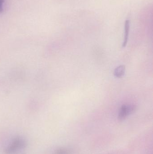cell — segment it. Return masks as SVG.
<instances>
[{
    "label": "cell",
    "instance_id": "277c9868",
    "mask_svg": "<svg viewBox=\"0 0 153 154\" xmlns=\"http://www.w3.org/2000/svg\"><path fill=\"white\" fill-rule=\"evenodd\" d=\"M125 66L124 65H121L116 68L114 71V76L116 78H122L125 75Z\"/></svg>",
    "mask_w": 153,
    "mask_h": 154
},
{
    "label": "cell",
    "instance_id": "3957f363",
    "mask_svg": "<svg viewBox=\"0 0 153 154\" xmlns=\"http://www.w3.org/2000/svg\"><path fill=\"white\" fill-rule=\"evenodd\" d=\"M129 30H130V21L128 20L125 21V37H124V42L122 47L125 48L127 44L128 41V35H129Z\"/></svg>",
    "mask_w": 153,
    "mask_h": 154
},
{
    "label": "cell",
    "instance_id": "52a82bcc",
    "mask_svg": "<svg viewBox=\"0 0 153 154\" xmlns=\"http://www.w3.org/2000/svg\"><path fill=\"white\" fill-rule=\"evenodd\" d=\"M25 154V153H23V154Z\"/></svg>",
    "mask_w": 153,
    "mask_h": 154
},
{
    "label": "cell",
    "instance_id": "8992f818",
    "mask_svg": "<svg viewBox=\"0 0 153 154\" xmlns=\"http://www.w3.org/2000/svg\"><path fill=\"white\" fill-rule=\"evenodd\" d=\"M4 0H0V13L2 12L3 10V4L4 2Z\"/></svg>",
    "mask_w": 153,
    "mask_h": 154
},
{
    "label": "cell",
    "instance_id": "5b68a950",
    "mask_svg": "<svg viewBox=\"0 0 153 154\" xmlns=\"http://www.w3.org/2000/svg\"><path fill=\"white\" fill-rule=\"evenodd\" d=\"M54 154H69V152L64 148H59L55 151Z\"/></svg>",
    "mask_w": 153,
    "mask_h": 154
},
{
    "label": "cell",
    "instance_id": "6da1fadb",
    "mask_svg": "<svg viewBox=\"0 0 153 154\" xmlns=\"http://www.w3.org/2000/svg\"><path fill=\"white\" fill-rule=\"evenodd\" d=\"M26 141L21 137L14 138L10 144L5 148L4 153L5 154H14L19 150L25 148L26 146Z\"/></svg>",
    "mask_w": 153,
    "mask_h": 154
},
{
    "label": "cell",
    "instance_id": "7a4b0ae2",
    "mask_svg": "<svg viewBox=\"0 0 153 154\" xmlns=\"http://www.w3.org/2000/svg\"><path fill=\"white\" fill-rule=\"evenodd\" d=\"M137 109V106L133 105H124L121 106L119 114L118 119L122 121L126 118L128 116L134 113Z\"/></svg>",
    "mask_w": 153,
    "mask_h": 154
}]
</instances>
